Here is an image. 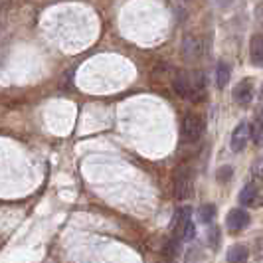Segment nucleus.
I'll return each mask as SVG.
<instances>
[{
	"label": "nucleus",
	"instance_id": "obj_13",
	"mask_svg": "<svg viewBox=\"0 0 263 263\" xmlns=\"http://www.w3.org/2000/svg\"><path fill=\"white\" fill-rule=\"evenodd\" d=\"M230 73H232V67L228 66V62L220 60V62H218V67H216V83H218L220 89H224L226 85H228Z\"/></svg>",
	"mask_w": 263,
	"mask_h": 263
},
{
	"label": "nucleus",
	"instance_id": "obj_19",
	"mask_svg": "<svg viewBox=\"0 0 263 263\" xmlns=\"http://www.w3.org/2000/svg\"><path fill=\"white\" fill-rule=\"evenodd\" d=\"M253 174H255V178H261L263 180V158L253 164Z\"/></svg>",
	"mask_w": 263,
	"mask_h": 263
},
{
	"label": "nucleus",
	"instance_id": "obj_14",
	"mask_svg": "<svg viewBox=\"0 0 263 263\" xmlns=\"http://www.w3.org/2000/svg\"><path fill=\"white\" fill-rule=\"evenodd\" d=\"M198 216H200V222H202V224H210L212 220H214V216H216V206H214V204H204V206H200Z\"/></svg>",
	"mask_w": 263,
	"mask_h": 263
},
{
	"label": "nucleus",
	"instance_id": "obj_12",
	"mask_svg": "<svg viewBox=\"0 0 263 263\" xmlns=\"http://www.w3.org/2000/svg\"><path fill=\"white\" fill-rule=\"evenodd\" d=\"M248 257H250V250L246 246H241V243L232 246L228 255H226L228 263H248Z\"/></svg>",
	"mask_w": 263,
	"mask_h": 263
},
{
	"label": "nucleus",
	"instance_id": "obj_10",
	"mask_svg": "<svg viewBox=\"0 0 263 263\" xmlns=\"http://www.w3.org/2000/svg\"><path fill=\"white\" fill-rule=\"evenodd\" d=\"M172 87H174L176 95H180V97H188V99H190V76H188V73L178 71V73L174 76Z\"/></svg>",
	"mask_w": 263,
	"mask_h": 263
},
{
	"label": "nucleus",
	"instance_id": "obj_15",
	"mask_svg": "<svg viewBox=\"0 0 263 263\" xmlns=\"http://www.w3.org/2000/svg\"><path fill=\"white\" fill-rule=\"evenodd\" d=\"M232 174H234L232 166H222V168H218V172H216V178H218V182H228L232 178Z\"/></svg>",
	"mask_w": 263,
	"mask_h": 263
},
{
	"label": "nucleus",
	"instance_id": "obj_16",
	"mask_svg": "<svg viewBox=\"0 0 263 263\" xmlns=\"http://www.w3.org/2000/svg\"><path fill=\"white\" fill-rule=\"evenodd\" d=\"M178 243H180V239H178V237H172L171 241L166 243V248H164V253H166L168 257H174V255L178 253Z\"/></svg>",
	"mask_w": 263,
	"mask_h": 263
},
{
	"label": "nucleus",
	"instance_id": "obj_3",
	"mask_svg": "<svg viewBox=\"0 0 263 263\" xmlns=\"http://www.w3.org/2000/svg\"><path fill=\"white\" fill-rule=\"evenodd\" d=\"M250 137H251L250 123L241 121V123L237 125L236 129H234L232 137H230V146H232V151H234V153H241V151L246 148V145H248Z\"/></svg>",
	"mask_w": 263,
	"mask_h": 263
},
{
	"label": "nucleus",
	"instance_id": "obj_20",
	"mask_svg": "<svg viewBox=\"0 0 263 263\" xmlns=\"http://www.w3.org/2000/svg\"><path fill=\"white\" fill-rule=\"evenodd\" d=\"M263 129V107H261V113H259V117H257V131H261Z\"/></svg>",
	"mask_w": 263,
	"mask_h": 263
},
{
	"label": "nucleus",
	"instance_id": "obj_11",
	"mask_svg": "<svg viewBox=\"0 0 263 263\" xmlns=\"http://www.w3.org/2000/svg\"><path fill=\"white\" fill-rule=\"evenodd\" d=\"M250 50H251V62H253V66L263 67V36L255 34L251 38Z\"/></svg>",
	"mask_w": 263,
	"mask_h": 263
},
{
	"label": "nucleus",
	"instance_id": "obj_5",
	"mask_svg": "<svg viewBox=\"0 0 263 263\" xmlns=\"http://www.w3.org/2000/svg\"><path fill=\"white\" fill-rule=\"evenodd\" d=\"M248 224H250V216H248V212L241 210V208L230 210L228 218H226V226H228V230H230L232 234H237L239 230H243Z\"/></svg>",
	"mask_w": 263,
	"mask_h": 263
},
{
	"label": "nucleus",
	"instance_id": "obj_18",
	"mask_svg": "<svg viewBox=\"0 0 263 263\" xmlns=\"http://www.w3.org/2000/svg\"><path fill=\"white\" fill-rule=\"evenodd\" d=\"M194 236H196V226L190 222V224L186 226L184 232H182V237H180V239H182V241H190Z\"/></svg>",
	"mask_w": 263,
	"mask_h": 263
},
{
	"label": "nucleus",
	"instance_id": "obj_9",
	"mask_svg": "<svg viewBox=\"0 0 263 263\" xmlns=\"http://www.w3.org/2000/svg\"><path fill=\"white\" fill-rule=\"evenodd\" d=\"M237 200L243 204V206H251V208H257L259 206V192H257V186L255 184H246L239 190V196Z\"/></svg>",
	"mask_w": 263,
	"mask_h": 263
},
{
	"label": "nucleus",
	"instance_id": "obj_4",
	"mask_svg": "<svg viewBox=\"0 0 263 263\" xmlns=\"http://www.w3.org/2000/svg\"><path fill=\"white\" fill-rule=\"evenodd\" d=\"M180 50H182V55H184L186 62H196V60L202 58V42L196 36H192V34H186L182 38Z\"/></svg>",
	"mask_w": 263,
	"mask_h": 263
},
{
	"label": "nucleus",
	"instance_id": "obj_8",
	"mask_svg": "<svg viewBox=\"0 0 263 263\" xmlns=\"http://www.w3.org/2000/svg\"><path fill=\"white\" fill-rule=\"evenodd\" d=\"M190 214H192V208L190 206H182L176 210V216H174V224H172V232H174V237H182V232L186 230V226L190 224ZM182 241V239H180Z\"/></svg>",
	"mask_w": 263,
	"mask_h": 263
},
{
	"label": "nucleus",
	"instance_id": "obj_1",
	"mask_svg": "<svg viewBox=\"0 0 263 263\" xmlns=\"http://www.w3.org/2000/svg\"><path fill=\"white\" fill-rule=\"evenodd\" d=\"M204 119L200 117L198 113H186L184 119H182V141L184 143H196L198 139L204 135Z\"/></svg>",
	"mask_w": 263,
	"mask_h": 263
},
{
	"label": "nucleus",
	"instance_id": "obj_17",
	"mask_svg": "<svg viewBox=\"0 0 263 263\" xmlns=\"http://www.w3.org/2000/svg\"><path fill=\"white\" fill-rule=\"evenodd\" d=\"M208 241H210V246L214 250L218 248V243H220V230L218 228H212L210 232H208Z\"/></svg>",
	"mask_w": 263,
	"mask_h": 263
},
{
	"label": "nucleus",
	"instance_id": "obj_6",
	"mask_svg": "<svg viewBox=\"0 0 263 263\" xmlns=\"http://www.w3.org/2000/svg\"><path fill=\"white\" fill-rule=\"evenodd\" d=\"M251 99H253V83H251L250 79L239 81L234 87V101H236L237 105L246 107L251 103Z\"/></svg>",
	"mask_w": 263,
	"mask_h": 263
},
{
	"label": "nucleus",
	"instance_id": "obj_2",
	"mask_svg": "<svg viewBox=\"0 0 263 263\" xmlns=\"http://www.w3.org/2000/svg\"><path fill=\"white\" fill-rule=\"evenodd\" d=\"M194 190V176L188 166H180L174 174V196L176 200H186Z\"/></svg>",
	"mask_w": 263,
	"mask_h": 263
},
{
	"label": "nucleus",
	"instance_id": "obj_7",
	"mask_svg": "<svg viewBox=\"0 0 263 263\" xmlns=\"http://www.w3.org/2000/svg\"><path fill=\"white\" fill-rule=\"evenodd\" d=\"M190 99L192 101H204L206 99V78L202 71H196L190 78Z\"/></svg>",
	"mask_w": 263,
	"mask_h": 263
},
{
	"label": "nucleus",
	"instance_id": "obj_21",
	"mask_svg": "<svg viewBox=\"0 0 263 263\" xmlns=\"http://www.w3.org/2000/svg\"><path fill=\"white\" fill-rule=\"evenodd\" d=\"M259 99H263V85H261V89H259Z\"/></svg>",
	"mask_w": 263,
	"mask_h": 263
}]
</instances>
